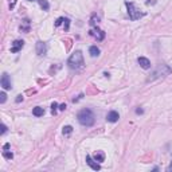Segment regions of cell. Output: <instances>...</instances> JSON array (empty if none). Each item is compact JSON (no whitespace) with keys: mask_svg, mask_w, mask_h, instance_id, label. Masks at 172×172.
<instances>
[{"mask_svg":"<svg viewBox=\"0 0 172 172\" xmlns=\"http://www.w3.org/2000/svg\"><path fill=\"white\" fill-rule=\"evenodd\" d=\"M77 118H78L81 125L92 126L93 124H94V113H93L90 109H82L78 114H77Z\"/></svg>","mask_w":172,"mask_h":172,"instance_id":"cell-1","label":"cell"},{"mask_svg":"<svg viewBox=\"0 0 172 172\" xmlns=\"http://www.w3.org/2000/svg\"><path fill=\"white\" fill-rule=\"evenodd\" d=\"M67 65H69V67L71 70H81L83 67V55L81 51H75V53L73 54V55L69 58V61H67Z\"/></svg>","mask_w":172,"mask_h":172,"instance_id":"cell-2","label":"cell"},{"mask_svg":"<svg viewBox=\"0 0 172 172\" xmlns=\"http://www.w3.org/2000/svg\"><path fill=\"white\" fill-rule=\"evenodd\" d=\"M125 6H126V8H128V15H129V19L130 20H137V19H140L141 16H144V12H140V11L135 7V4L133 3L126 1Z\"/></svg>","mask_w":172,"mask_h":172,"instance_id":"cell-3","label":"cell"},{"mask_svg":"<svg viewBox=\"0 0 172 172\" xmlns=\"http://www.w3.org/2000/svg\"><path fill=\"white\" fill-rule=\"evenodd\" d=\"M0 83H1V87H3L4 90H10V89H12V82H11V78H10V75H8L7 73H3Z\"/></svg>","mask_w":172,"mask_h":172,"instance_id":"cell-4","label":"cell"},{"mask_svg":"<svg viewBox=\"0 0 172 172\" xmlns=\"http://www.w3.org/2000/svg\"><path fill=\"white\" fill-rule=\"evenodd\" d=\"M47 53V46L46 43L42 42V40H39V42H37V54L39 56H44Z\"/></svg>","mask_w":172,"mask_h":172,"instance_id":"cell-5","label":"cell"},{"mask_svg":"<svg viewBox=\"0 0 172 172\" xmlns=\"http://www.w3.org/2000/svg\"><path fill=\"white\" fill-rule=\"evenodd\" d=\"M90 35H92V37H94L97 40H102L104 38H105V32H104L102 30L97 28V27H94V28H92V30H90Z\"/></svg>","mask_w":172,"mask_h":172,"instance_id":"cell-6","label":"cell"},{"mask_svg":"<svg viewBox=\"0 0 172 172\" xmlns=\"http://www.w3.org/2000/svg\"><path fill=\"white\" fill-rule=\"evenodd\" d=\"M86 164L90 167L92 169H94V171H99L101 169V166H99L98 163H96V160L92 159V156H86Z\"/></svg>","mask_w":172,"mask_h":172,"instance_id":"cell-7","label":"cell"},{"mask_svg":"<svg viewBox=\"0 0 172 172\" xmlns=\"http://www.w3.org/2000/svg\"><path fill=\"white\" fill-rule=\"evenodd\" d=\"M23 46H24L23 40H15L12 43V47H11V53H18V51H20L23 49Z\"/></svg>","mask_w":172,"mask_h":172,"instance_id":"cell-8","label":"cell"},{"mask_svg":"<svg viewBox=\"0 0 172 172\" xmlns=\"http://www.w3.org/2000/svg\"><path fill=\"white\" fill-rule=\"evenodd\" d=\"M137 62H139V65L142 69H151V62H149V59L144 58V56H139V58H137Z\"/></svg>","mask_w":172,"mask_h":172,"instance_id":"cell-9","label":"cell"},{"mask_svg":"<svg viewBox=\"0 0 172 172\" xmlns=\"http://www.w3.org/2000/svg\"><path fill=\"white\" fill-rule=\"evenodd\" d=\"M118 118H120L118 113L114 112V110H112V112H109L106 114V120H108L109 123H116V121H118Z\"/></svg>","mask_w":172,"mask_h":172,"instance_id":"cell-10","label":"cell"},{"mask_svg":"<svg viewBox=\"0 0 172 172\" xmlns=\"http://www.w3.org/2000/svg\"><path fill=\"white\" fill-rule=\"evenodd\" d=\"M93 159L96 160V161H104V159H105V155H104V152H101V151H97L94 155H93Z\"/></svg>","mask_w":172,"mask_h":172,"instance_id":"cell-11","label":"cell"},{"mask_svg":"<svg viewBox=\"0 0 172 172\" xmlns=\"http://www.w3.org/2000/svg\"><path fill=\"white\" fill-rule=\"evenodd\" d=\"M32 114L34 116H37V117H40V116L44 114V109L40 108V106H37V108H34L32 109Z\"/></svg>","mask_w":172,"mask_h":172,"instance_id":"cell-12","label":"cell"},{"mask_svg":"<svg viewBox=\"0 0 172 172\" xmlns=\"http://www.w3.org/2000/svg\"><path fill=\"white\" fill-rule=\"evenodd\" d=\"M89 53H90V55H92L93 58H96V56L99 55V49L97 46H92L89 49Z\"/></svg>","mask_w":172,"mask_h":172,"instance_id":"cell-13","label":"cell"},{"mask_svg":"<svg viewBox=\"0 0 172 172\" xmlns=\"http://www.w3.org/2000/svg\"><path fill=\"white\" fill-rule=\"evenodd\" d=\"M38 1H39L40 7H42L43 10H44V11H49L50 4H49V1H47V0H38Z\"/></svg>","mask_w":172,"mask_h":172,"instance_id":"cell-14","label":"cell"},{"mask_svg":"<svg viewBox=\"0 0 172 172\" xmlns=\"http://www.w3.org/2000/svg\"><path fill=\"white\" fill-rule=\"evenodd\" d=\"M71 132H73V126H70V125L63 126V135H70Z\"/></svg>","mask_w":172,"mask_h":172,"instance_id":"cell-15","label":"cell"},{"mask_svg":"<svg viewBox=\"0 0 172 172\" xmlns=\"http://www.w3.org/2000/svg\"><path fill=\"white\" fill-rule=\"evenodd\" d=\"M98 20H99V18H98V16H96V15H93V16H92V19H90V24H92V26H96V24L98 23Z\"/></svg>","mask_w":172,"mask_h":172,"instance_id":"cell-16","label":"cell"},{"mask_svg":"<svg viewBox=\"0 0 172 172\" xmlns=\"http://www.w3.org/2000/svg\"><path fill=\"white\" fill-rule=\"evenodd\" d=\"M3 156L6 157V159H12V157H13V153L12 152H8V151H4Z\"/></svg>","mask_w":172,"mask_h":172,"instance_id":"cell-17","label":"cell"},{"mask_svg":"<svg viewBox=\"0 0 172 172\" xmlns=\"http://www.w3.org/2000/svg\"><path fill=\"white\" fill-rule=\"evenodd\" d=\"M6 99H7L6 93L1 92V93H0V104H4V102H6Z\"/></svg>","mask_w":172,"mask_h":172,"instance_id":"cell-18","label":"cell"},{"mask_svg":"<svg viewBox=\"0 0 172 172\" xmlns=\"http://www.w3.org/2000/svg\"><path fill=\"white\" fill-rule=\"evenodd\" d=\"M56 108H58V104L53 102V105H51V113H53V114H55L56 113Z\"/></svg>","mask_w":172,"mask_h":172,"instance_id":"cell-19","label":"cell"},{"mask_svg":"<svg viewBox=\"0 0 172 172\" xmlns=\"http://www.w3.org/2000/svg\"><path fill=\"white\" fill-rule=\"evenodd\" d=\"M62 22H65V18H59V19H56L55 22V27H59L62 24Z\"/></svg>","mask_w":172,"mask_h":172,"instance_id":"cell-20","label":"cell"},{"mask_svg":"<svg viewBox=\"0 0 172 172\" xmlns=\"http://www.w3.org/2000/svg\"><path fill=\"white\" fill-rule=\"evenodd\" d=\"M69 24H70V20L69 19H65V30H69Z\"/></svg>","mask_w":172,"mask_h":172,"instance_id":"cell-21","label":"cell"},{"mask_svg":"<svg viewBox=\"0 0 172 172\" xmlns=\"http://www.w3.org/2000/svg\"><path fill=\"white\" fill-rule=\"evenodd\" d=\"M6 132H7V126L3 124V125H1V135H4Z\"/></svg>","mask_w":172,"mask_h":172,"instance_id":"cell-22","label":"cell"},{"mask_svg":"<svg viewBox=\"0 0 172 172\" xmlns=\"http://www.w3.org/2000/svg\"><path fill=\"white\" fill-rule=\"evenodd\" d=\"M66 109V104H62V105L59 106V110H65Z\"/></svg>","mask_w":172,"mask_h":172,"instance_id":"cell-23","label":"cell"},{"mask_svg":"<svg viewBox=\"0 0 172 172\" xmlns=\"http://www.w3.org/2000/svg\"><path fill=\"white\" fill-rule=\"evenodd\" d=\"M20 101H23V96H18L16 102H20Z\"/></svg>","mask_w":172,"mask_h":172,"instance_id":"cell-24","label":"cell"},{"mask_svg":"<svg viewBox=\"0 0 172 172\" xmlns=\"http://www.w3.org/2000/svg\"><path fill=\"white\" fill-rule=\"evenodd\" d=\"M167 172H172V161H171V164H169V167L167 168Z\"/></svg>","mask_w":172,"mask_h":172,"instance_id":"cell-25","label":"cell"},{"mask_svg":"<svg viewBox=\"0 0 172 172\" xmlns=\"http://www.w3.org/2000/svg\"><path fill=\"white\" fill-rule=\"evenodd\" d=\"M15 3H16V0H12V3L10 4V8H13V6H15Z\"/></svg>","mask_w":172,"mask_h":172,"instance_id":"cell-26","label":"cell"},{"mask_svg":"<svg viewBox=\"0 0 172 172\" xmlns=\"http://www.w3.org/2000/svg\"><path fill=\"white\" fill-rule=\"evenodd\" d=\"M8 148H10V144H6V145H4V151H7Z\"/></svg>","mask_w":172,"mask_h":172,"instance_id":"cell-27","label":"cell"},{"mask_svg":"<svg viewBox=\"0 0 172 172\" xmlns=\"http://www.w3.org/2000/svg\"><path fill=\"white\" fill-rule=\"evenodd\" d=\"M28 1H38V0H28Z\"/></svg>","mask_w":172,"mask_h":172,"instance_id":"cell-28","label":"cell"}]
</instances>
